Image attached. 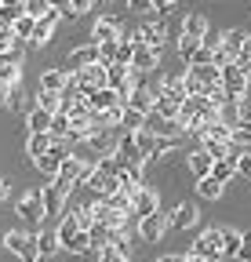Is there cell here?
I'll return each mask as SVG.
<instances>
[{"mask_svg":"<svg viewBox=\"0 0 251 262\" xmlns=\"http://www.w3.org/2000/svg\"><path fill=\"white\" fill-rule=\"evenodd\" d=\"M204 40H197V37H186V33H178V55L186 58V62H193V55H197V48H200Z\"/></svg>","mask_w":251,"mask_h":262,"instance_id":"cell-39","label":"cell"},{"mask_svg":"<svg viewBox=\"0 0 251 262\" xmlns=\"http://www.w3.org/2000/svg\"><path fill=\"white\" fill-rule=\"evenodd\" d=\"M55 29H58V15L51 11V15H44V18H37V33H33V48H44V44H51V37H55Z\"/></svg>","mask_w":251,"mask_h":262,"instance_id":"cell-19","label":"cell"},{"mask_svg":"<svg viewBox=\"0 0 251 262\" xmlns=\"http://www.w3.org/2000/svg\"><path fill=\"white\" fill-rule=\"evenodd\" d=\"M244 127H247V131H251V120H247V124H244Z\"/></svg>","mask_w":251,"mask_h":262,"instance_id":"cell-62","label":"cell"},{"mask_svg":"<svg viewBox=\"0 0 251 262\" xmlns=\"http://www.w3.org/2000/svg\"><path fill=\"white\" fill-rule=\"evenodd\" d=\"M237 168H240V175H251V149H244L237 157Z\"/></svg>","mask_w":251,"mask_h":262,"instance_id":"cell-51","label":"cell"},{"mask_svg":"<svg viewBox=\"0 0 251 262\" xmlns=\"http://www.w3.org/2000/svg\"><path fill=\"white\" fill-rule=\"evenodd\" d=\"M73 77H77V84L91 95V91H99V88H109V66L95 62V66H84V70H77Z\"/></svg>","mask_w":251,"mask_h":262,"instance_id":"cell-8","label":"cell"},{"mask_svg":"<svg viewBox=\"0 0 251 262\" xmlns=\"http://www.w3.org/2000/svg\"><path fill=\"white\" fill-rule=\"evenodd\" d=\"M164 229H168V215H164V211L139 219V237L149 241V244H153V241H161V237H164Z\"/></svg>","mask_w":251,"mask_h":262,"instance_id":"cell-12","label":"cell"},{"mask_svg":"<svg viewBox=\"0 0 251 262\" xmlns=\"http://www.w3.org/2000/svg\"><path fill=\"white\" fill-rule=\"evenodd\" d=\"M37 110H48V113H62V95L58 91H37Z\"/></svg>","mask_w":251,"mask_h":262,"instance_id":"cell-31","label":"cell"},{"mask_svg":"<svg viewBox=\"0 0 251 262\" xmlns=\"http://www.w3.org/2000/svg\"><path fill=\"white\" fill-rule=\"evenodd\" d=\"M186 262H208V258H200V255H190V258H186Z\"/></svg>","mask_w":251,"mask_h":262,"instance_id":"cell-60","label":"cell"},{"mask_svg":"<svg viewBox=\"0 0 251 262\" xmlns=\"http://www.w3.org/2000/svg\"><path fill=\"white\" fill-rule=\"evenodd\" d=\"M91 248H95V244H91V233H87V229H80V233L70 241V248H66V251H73V255H84V251H91Z\"/></svg>","mask_w":251,"mask_h":262,"instance_id":"cell-41","label":"cell"},{"mask_svg":"<svg viewBox=\"0 0 251 262\" xmlns=\"http://www.w3.org/2000/svg\"><path fill=\"white\" fill-rule=\"evenodd\" d=\"M175 4H178V0H153V4H149V11H156V15H168Z\"/></svg>","mask_w":251,"mask_h":262,"instance_id":"cell-50","label":"cell"},{"mask_svg":"<svg viewBox=\"0 0 251 262\" xmlns=\"http://www.w3.org/2000/svg\"><path fill=\"white\" fill-rule=\"evenodd\" d=\"M51 146H55V139L48 135V131H29V139H26V153L33 157V160H37V157H44Z\"/></svg>","mask_w":251,"mask_h":262,"instance_id":"cell-23","label":"cell"},{"mask_svg":"<svg viewBox=\"0 0 251 262\" xmlns=\"http://www.w3.org/2000/svg\"><path fill=\"white\" fill-rule=\"evenodd\" d=\"M222 189H226V182H218L215 175H204V179H197V193L204 196V201H218V196H222Z\"/></svg>","mask_w":251,"mask_h":262,"instance_id":"cell-27","label":"cell"},{"mask_svg":"<svg viewBox=\"0 0 251 262\" xmlns=\"http://www.w3.org/2000/svg\"><path fill=\"white\" fill-rule=\"evenodd\" d=\"M208 62H215V51H211V48H208V44H200V48H197V55H193V62H190V66H208Z\"/></svg>","mask_w":251,"mask_h":262,"instance_id":"cell-49","label":"cell"},{"mask_svg":"<svg viewBox=\"0 0 251 262\" xmlns=\"http://www.w3.org/2000/svg\"><path fill=\"white\" fill-rule=\"evenodd\" d=\"M15 215H18V219H29V222H44V219H48V208H44V196H40V189L26 193L22 201L15 204Z\"/></svg>","mask_w":251,"mask_h":262,"instance_id":"cell-9","label":"cell"},{"mask_svg":"<svg viewBox=\"0 0 251 262\" xmlns=\"http://www.w3.org/2000/svg\"><path fill=\"white\" fill-rule=\"evenodd\" d=\"M4 91H8V88H4V84H0V98H4Z\"/></svg>","mask_w":251,"mask_h":262,"instance_id":"cell-61","label":"cell"},{"mask_svg":"<svg viewBox=\"0 0 251 262\" xmlns=\"http://www.w3.org/2000/svg\"><path fill=\"white\" fill-rule=\"evenodd\" d=\"M40 262H44V258H40Z\"/></svg>","mask_w":251,"mask_h":262,"instance_id":"cell-63","label":"cell"},{"mask_svg":"<svg viewBox=\"0 0 251 262\" xmlns=\"http://www.w3.org/2000/svg\"><path fill=\"white\" fill-rule=\"evenodd\" d=\"M15 37V29H11V22L4 18V15H0V44H4V40H11Z\"/></svg>","mask_w":251,"mask_h":262,"instance_id":"cell-53","label":"cell"},{"mask_svg":"<svg viewBox=\"0 0 251 262\" xmlns=\"http://www.w3.org/2000/svg\"><path fill=\"white\" fill-rule=\"evenodd\" d=\"M11 29H15V37L22 40V44H29V40H33V33H37V15H18L15 22H11Z\"/></svg>","mask_w":251,"mask_h":262,"instance_id":"cell-25","label":"cell"},{"mask_svg":"<svg viewBox=\"0 0 251 262\" xmlns=\"http://www.w3.org/2000/svg\"><path fill=\"white\" fill-rule=\"evenodd\" d=\"M4 248H8L11 255H18L22 262H40L37 237H29V233H18V229H11V233H4Z\"/></svg>","mask_w":251,"mask_h":262,"instance_id":"cell-4","label":"cell"},{"mask_svg":"<svg viewBox=\"0 0 251 262\" xmlns=\"http://www.w3.org/2000/svg\"><path fill=\"white\" fill-rule=\"evenodd\" d=\"M211 175H215L218 182H230L233 175H240V168H237V160H215V168H211Z\"/></svg>","mask_w":251,"mask_h":262,"instance_id":"cell-36","label":"cell"},{"mask_svg":"<svg viewBox=\"0 0 251 262\" xmlns=\"http://www.w3.org/2000/svg\"><path fill=\"white\" fill-rule=\"evenodd\" d=\"M149 4H153V0H128V8H131V11H146Z\"/></svg>","mask_w":251,"mask_h":262,"instance_id":"cell-57","label":"cell"},{"mask_svg":"<svg viewBox=\"0 0 251 262\" xmlns=\"http://www.w3.org/2000/svg\"><path fill=\"white\" fill-rule=\"evenodd\" d=\"M26 11L44 18V15H51V0H26Z\"/></svg>","mask_w":251,"mask_h":262,"instance_id":"cell-46","label":"cell"},{"mask_svg":"<svg viewBox=\"0 0 251 262\" xmlns=\"http://www.w3.org/2000/svg\"><path fill=\"white\" fill-rule=\"evenodd\" d=\"M182 33H186V37H197V40H204L208 33H211V26H208V18H204L200 11H190V15L182 18Z\"/></svg>","mask_w":251,"mask_h":262,"instance_id":"cell-20","label":"cell"},{"mask_svg":"<svg viewBox=\"0 0 251 262\" xmlns=\"http://www.w3.org/2000/svg\"><path fill=\"white\" fill-rule=\"evenodd\" d=\"M99 262H131V251H120V248H102L99 251Z\"/></svg>","mask_w":251,"mask_h":262,"instance_id":"cell-43","label":"cell"},{"mask_svg":"<svg viewBox=\"0 0 251 262\" xmlns=\"http://www.w3.org/2000/svg\"><path fill=\"white\" fill-rule=\"evenodd\" d=\"M237 258H240V262H251V237H244V244H240Z\"/></svg>","mask_w":251,"mask_h":262,"instance_id":"cell-56","label":"cell"},{"mask_svg":"<svg viewBox=\"0 0 251 262\" xmlns=\"http://www.w3.org/2000/svg\"><path fill=\"white\" fill-rule=\"evenodd\" d=\"M0 102H4L8 110H15V113H18V110H22V102H26V91H22V84H11V88L4 91V98H0Z\"/></svg>","mask_w":251,"mask_h":262,"instance_id":"cell-38","label":"cell"},{"mask_svg":"<svg viewBox=\"0 0 251 262\" xmlns=\"http://www.w3.org/2000/svg\"><path fill=\"white\" fill-rule=\"evenodd\" d=\"M4 196H8V179L0 175V201H4Z\"/></svg>","mask_w":251,"mask_h":262,"instance_id":"cell-59","label":"cell"},{"mask_svg":"<svg viewBox=\"0 0 251 262\" xmlns=\"http://www.w3.org/2000/svg\"><path fill=\"white\" fill-rule=\"evenodd\" d=\"M124 37H128V33L120 29L117 18H99L95 26H91V40H95V44H120Z\"/></svg>","mask_w":251,"mask_h":262,"instance_id":"cell-10","label":"cell"},{"mask_svg":"<svg viewBox=\"0 0 251 262\" xmlns=\"http://www.w3.org/2000/svg\"><path fill=\"white\" fill-rule=\"evenodd\" d=\"M156 66H161V51H156V48H139L135 51V62H131L135 73H153Z\"/></svg>","mask_w":251,"mask_h":262,"instance_id":"cell-22","label":"cell"},{"mask_svg":"<svg viewBox=\"0 0 251 262\" xmlns=\"http://www.w3.org/2000/svg\"><path fill=\"white\" fill-rule=\"evenodd\" d=\"M135 51H139V44L131 40V33H128V37L117 44V66H131L135 62Z\"/></svg>","mask_w":251,"mask_h":262,"instance_id":"cell-34","label":"cell"},{"mask_svg":"<svg viewBox=\"0 0 251 262\" xmlns=\"http://www.w3.org/2000/svg\"><path fill=\"white\" fill-rule=\"evenodd\" d=\"M99 124L102 127H124V102L113 106V110H106V113H99Z\"/></svg>","mask_w":251,"mask_h":262,"instance_id":"cell-40","label":"cell"},{"mask_svg":"<svg viewBox=\"0 0 251 262\" xmlns=\"http://www.w3.org/2000/svg\"><path fill=\"white\" fill-rule=\"evenodd\" d=\"M124 98H120V91H113V88H99V91H91V98H87V106H91V113H106V110H113V106H120Z\"/></svg>","mask_w":251,"mask_h":262,"instance_id":"cell-15","label":"cell"},{"mask_svg":"<svg viewBox=\"0 0 251 262\" xmlns=\"http://www.w3.org/2000/svg\"><path fill=\"white\" fill-rule=\"evenodd\" d=\"M244 40H247V33L244 29H222V48L237 58L240 55V48H244Z\"/></svg>","mask_w":251,"mask_h":262,"instance_id":"cell-30","label":"cell"},{"mask_svg":"<svg viewBox=\"0 0 251 262\" xmlns=\"http://www.w3.org/2000/svg\"><path fill=\"white\" fill-rule=\"evenodd\" d=\"M135 219H146V215H156L161 211V196H156V189L153 186H142V189H135Z\"/></svg>","mask_w":251,"mask_h":262,"instance_id":"cell-11","label":"cell"},{"mask_svg":"<svg viewBox=\"0 0 251 262\" xmlns=\"http://www.w3.org/2000/svg\"><path fill=\"white\" fill-rule=\"evenodd\" d=\"M124 106H128V110H139V113H153V110H156V95L146 91V88H139V91H131L128 98H124Z\"/></svg>","mask_w":251,"mask_h":262,"instance_id":"cell-21","label":"cell"},{"mask_svg":"<svg viewBox=\"0 0 251 262\" xmlns=\"http://www.w3.org/2000/svg\"><path fill=\"white\" fill-rule=\"evenodd\" d=\"M142 171H146V164H120V168H117L120 189H128L135 196V189H142Z\"/></svg>","mask_w":251,"mask_h":262,"instance_id":"cell-13","label":"cell"},{"mask_svg":"<svg viewBox=\"0 0 251 262\" xmlns=\"http://www.w3.org/2000/svg\"><path fill=\"white\" fill-rule=\"evenodd\" d=\"M51 117H55V113H48V110H29L26 127H29V131H51Z\"/></svg>","mask_w":251,"mask_h":262,"instance_id":"cell-33","label":"cell"},{"mask_svg":"<svg viewBox=\"0 0 251 262\" xmlns=\"http://www.w3.org/2000/svg\"><path fill=\"white\" fill-rule=\"evenodd\" d=\"M251 70L247 66H240V62H230L226 70H222V88L233 95V98H244L247 95V84H251V77H247Z\"/></svg>","mask_w":251,"mask_h":262,"instance_id":"cell-6","label":"cell"},{"mask_svg":"<svg viewBox=\"0 0 251 262\" xmlns=\"http://www.w3.org/2000/svg\"><path fill=\"white\" fill-rule=\"evenodd\" d=\"M186 164H190V171H193V179H204V175H211V168H215V157L204 149V146H197L190 157H186Z\"/></svg>","mask_w":251,"mask_h":262,"instance_id":"cell-16","label":"cell"},{"mask_svg":"<svg viewBox=\"0 0 251 262\" xmlns=\"http://www.w3.org/2000/svg\"><path fill=\"white\" fill-rule=\"evenodd\" d=\"M95 168H99V160H80L77 153H70L62 160V175L58 179H66L70 186H87V179L95 175Z\"/></svg>","mask_w":251,"mask_h":262,"instance_id":"cell-3","label":"cell"},{"mask_svg":"<svg viewBox=\"0 0 251 262\" xmlns=\"http://www.w3.org/2000/svg\"><path fill=\"white\" fill-rule=\"evenodd\" d=\"M240 244H244V233H240V229H222V251H226V255L237 258Z\"/></svg>","mask_w":251,"mask_h":262,"instance_id":"cell-37","label":"cell"},{"mask_svg":"<svg viewBox=\"0 0 251 262\" xmlns=\"http://www.w3.org/2000/svg\"><path fill=\"white\" fill-rule=\"evenodd\" d=\"M70 189H77V186H70L66 179H51V186L40 189L44 208H48V219H62V211H66V201H70Z\"/></svg>","mask_w":251,"mask_h":262,"instance_id":"cell-1","label":"cell"},{"mask_svg":"<svg viewBox=\"0 0 251 262\" xmlns=\"http://www.w3.org/2000/svg\"><path fill=\"white\" fill-rule=\"evenodd\" d=\"M190 255H200V258H208V262L226 258V251H222V229H204V233L193 241V251H190Z\"/></svg>","mask_w":251,"mask_h":262,"instance_id":"cell-5","label":"cell"},{"mask_svg":"<svg viewBox=\"0 0 251 262\" xmlns=\"http://www.w3.org/2000/svg\"><path fill=\"white\" fill-rule=\"evenodd\" d=\"M0 84H4V88L22 84V62H4V66H0Z\"/></svg>","mask_w":251,"mask_h":262,"instance_id":"cell-35","label":"cell"},{"mask_svg":"<svg viewBox=\"0 0 251 262\" xmlns=\"http://www.w3.org/2000/svg\"><path fill=\"white\" fill-rule=\"evenodd\" d=\"M99 62L102 66H113L117 62V44H99Z\"/></svg>","mask_w":251,"mask_h":262,"instance_id":"cell-48","label":"cell"},{"mask_svg":"<svg viewBox=\"0 0 251 262\" xmlns=\"http://www.w3.org/2000/svg\"><path fill=\"white\" fill-rule=\"evenodd\" d=\"M117 160H120V164H146V153L139 149V139H135V131H124V139H120V149H117Z\"/></svg>","mask_w":251,"mask_h":262,"instance_id":"cell-14","label":"cell"},{"mask_svg":"<svg viewBox=\"0 0 251 262\" xmlns=\"http://www.w3.org/2000/svg\"><path fill=\"white\" fill-rule=\"evenodd\" d=\"M197 219H200V211L193 204H178L171 211V229H190V226H197Z\"/></svg>","mask_w":251,"mask_h":262,"instance_id":"cell-24","label":"cell"},{"mask_svg":"<svg viewBox=\"0 0 251 262\" xmlns=\"http://www.w3.org/2000/svg\"><path fill=\"white\" fill-rule=\"evenodd\" d=\"M70 131H73L70 113H55V117H51V131H48L51 139H70Z\"/></svg>","mask_w":251,"mask_h":262,"instance_id":"cell-32","label":"cell"},{"mask_svg":"<svg viewBox=\"0 0 251 262\" xmlns=\"http://www.w3.org/2000/svg\"><path fill=\"white\" fill-rule=\"evenodd\" d=\"M142 124H146V113L124 106V131H142Z\"/></svg>","mask_w":251,"mask_h":262,"instance_id":"cell-42","label":"cell"},{"mask_svg":"<svg viewBox=\"0 0 251 262\" xmlns=\"http://www.w3.org/2000/svg\"><path fill=\"white\" fill-rule=\"evenodd\" d=\"M230 139H233L240 149H251V131H247L244 124H233V135H230Z\"/></svg>","mask_w":251,"mask_h":262,"instance_id":"cell-45","label":"cell"},{"mask_svg":"<svg viewBox=\"0 0 251 262\" xmlns=\"http://www.w3.org/2000/svg\"><path fill=\"white\" fill-rule=\"evenodd\" d=\"M131 40H135L139 48H156V51H161V48L168 44V29H164V22H142V26L131 33Z\"/></svg>","mask_w":251,"mask_h":262,"instance_id":"cell-7","label":"cell"},{"mask_svg":"<svg viewBox=\"0 0 251 262\" xmlns=\"http://www.w3.org/2000/svg\"><path fill=\"white\" fill-rule=\"evenodd\" d=\"M120 139H124V127H95V135L87 139V146H91V153L95 157H117V149H120Z\"/></svg>","mask_w":251,"mask_h":262,"instance_id":"cell-2","label":"cell"},{"mask_svg":"<svg viewBox=\"0 0 251 262\" xmlns=\"http://www.w3.org/2000/svg\"><path fill=\"white\" fill-rule=\"evenodd\" d=\"M139 139V149L146 153V160H156V153H161V135H153V131H135Z\"/></svg>","mask_w":251,"mask_h":262,"instance_id":"cell-29","label":"cell"},{"mask_svg":"<svg viewBox=\"0 0 251 262\" xmlns=\"http://www.w3.org/2000/svg\"><path fill=\"white\" fill-rule=\"evenodd\" d=\"M186 258H190V255H161L156 262H186Z\"/></svg>","mask_w":251,"mask_h":262,"instance_id":"cell-58","label":"cell"},{"mask_svg":"<svg viewBox=\"0 0 251 262\" xmlns=\"http://www.w3.org/2000/svg\"><path fill=\"white\" fill-rule=\"evenodd\" d=\"M37 248H40V258L55 255V251L62 248V241H58V229H40V233H37Z\"/></svg>","mask_w":251,"mask_h":262,"instance_id":"cell-28","label":"cell"},{"mask_svg":"<svg viewBox=\"0 0 251 262\" xmlns=\"http://www.w3.org/2000/svg\"><path fill=\"white\" fill-rule=\"evenodd\" d=\"M204 44H208L211 51H218V48H222V33H208V37H204Z\"/></svg>","mask_w":251,"mask_h":262,"instance_id":"cell-54","label":"cell"},{"mask_svg":"<svg viewBox=\"0 0 251 262\" xmlns=\"http://www.w3.org/2000/svg\"><path fill=\"white\" fill-rule=\"evenodd\" d=\"M233 110H237V124H247V120H251V98H247V95H244V98H237Z\"/></svg>","mask_w":251,"mask_h":262,"instance_id":"cell-47","label":"cell"},{"mask_svg":"<svg viewBox=\"0 0 251 262\" xmlns=\"http://www.w3.org/2000/svg\"><path fill=\"white\" fill-rule=\"evenodd\" d=\"M91 244H95L99 251L109 244V226H102V222H95V229H91Z\"/></svg>","mask_w":251,"mask_h":262,"instance_id":"cell-44","label":"cell"},{"mask_svg":"<svg viewBox=\"0 0 251 262\" xmlns=\"http://www.w3.org/2000/svg\"><path fill=\"white\" fill-rule=\"evenodd\" d=\"M99 62V44H77L70 48V66L73 70H84V66H95Z\"/></svg>","mask_w":251,"mask_h":262,"instance_id":"cell-18","label":"cell"},{"mask_svg":"<svg viewBox=\"0 0 251 262\" xmlns=\"http://www.w3.org/2000/svg\"><path fill=\"white\" fill-rule=\"evenodd\" d=\"M80 233V222H77V215L73 211H66L62 215V222H58V241H62V248H70V241Z\"/></svg>","mask_w":251,"mask_h":262,"instance_id":"cell-26","label":"cell"},{"mask_svg":"<svg viewBox=\"0 0 251 262\" xmlns=\"http://www.w3.org/2000/svg\"><path fill=\"white\" fill-rule=\"evenodd\" d=\"M237 62H240V66H247V70H251V37L244 40V48H240V55H237Z\"/></svg>","mask_w":251,"mask_h":262,"instance_id":"cell-52","label":"cell"},{"mask_svg":"<svg viewBox=\"0 0 251 262\" xmlns=\"http://www.w3.org/2000/svg\"><path fill=\"white\" fill-rule=\"evenodd\" d=\"M70 4H73V11H77V15H87V11H91V4H95V0H70Z\"/></svg>","mask_w":251,"mask_h":262,"instance_id":"cell-55","label":"cell"},{"mask_svg":"<svg viewBox=\"0 0 251 262\" xmlns=\"http://www.w3.org/2000/svg\"><path fill=\"white\" fill-rule=\"evenodd\" d=\"M70 84H73V73H66V70H55V66H51V70L40 73V88H44V91H58V95H62Z\"/></svg>","mask_w":251,"mask_h":262,"instance_id":"cell-17","label":"cell"}]
</instances>
